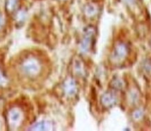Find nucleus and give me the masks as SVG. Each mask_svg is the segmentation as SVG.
<instances>
[{
	"label": "nucleus",
	"instance_id": "f257e3e1",
	"mask_svg": "<svg viewBox=\"0 0 151 131\" xmlns=\"http://www.w3.org/2000/svg\"><path fill=\"white\" fill-rule=\"evenodd\" d=\"M21 69L27 77H35L41 71V64L39 60L33 57L25 58L21 64Z\"/></svg>",
	"mask_w": 151,
	"mask_h": 131
},
{
	"label": "nucleus",
	"instance_id": "7ed1b4c3",
	"mask_svg": "<svg viewBox=\"0 0 151 131\" xmlns=\"http://www.w3.org/2000/svg\"><path fill=\"white\" fill-rule=\"evenodd\" d=\"M18 0H6V9L8 12L11 13L15 11L18 5Z\"/></svg>",
	"mask_w": 151,
	"mask_h": 131
},
{
	"label": "nucleus",
	"instance_id": "f03ea898",
	"mask_svg": "<svg viewBox=\"0 0 151 131\" xmlns=\"http://www.w3.org/2000/svg\"><path fill=\"white\" fill-rule=\"evenodd\" d=\"M22 120H23V114L21 110L18 108H12L9 110L7 115V121L11 129L14 130L18 128L21 124Z\"/></svg>",
	"mask_w": 151,
	"mask_h": 131
},
{
	"label": "nucleus",
	"instance_id": "20e7f679",
	"mask_svg": "<svg viewBox=\"0 0 151 131\" xmlns=\"http://www.w3.org/2000/svg\"><path fill=\"white\" fill-rule=\"evenodd\" d=\"M6 82V78L2 70L0 69V86H2Z\"/></svg>",
	"mask_w": 151,
	"mask_h": 131
}]
</instances>
